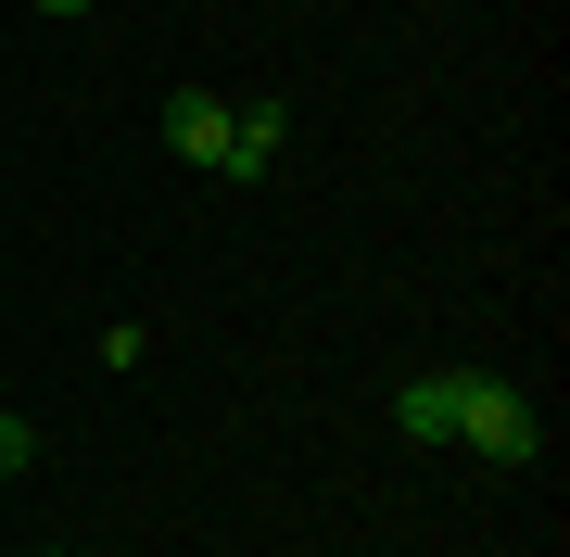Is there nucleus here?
Returning a JSON list of instances; mask_svg holds the SVG:
<instances>
[{
  "label": "nucleus",
  "mask_w": 570,
  "mask_h": 557,
  "mask_svg": "<svg viewBox=\"0 0 570 557\" xmlns=\"http://www.w3.org/2000/svg\"><path fill=\"white\" fill-rule=\"evenodd\" d=\"M393 418H406V444H456V368H444V380H406Z\"/></svg>",
  "instance_id": "nucleus-4"
},
{
  "label": "nucleus",
  "mask_w": 570,
  "mask_h": 557,
  "mask_svg": "<svg viewBox=\"0 0 570 557\" xmlns=\"http://www.w3.org/2000/svg\"><path fill=\"white\" fill-rule=\"evenodd\" d=\"M26 456H39V431H26L13 406H0V469H26Z\"/></svg>",
  "instance_id": "nucleus-5"
},
{
  "label": "nucleus",
  "mask_w": 570,
  "mask_h": 557,
  "mask_svg": "<svg viewBox=\"0 0 570 557\" xmlns=\"http://www.w3.org/2000/svg\"><path fill=\"white\" fill-rule=\"evenodd\" d=\"M279 140H292V115H279V102H242V115H228L216 178H266V166H279Z\"/></svg>",
  "instance_id": "nucleus-3"
},
{
  "label": "nucleus",
  "mask_w": 570,
  "mask_h": 557,
  "mask_svg": "<svg viewBox=\"0 0 570 557\" xmlns=\"http://www.w3.org/2000/svg\"><path fill=\"white\" fill-rule=\"evenodd\" d=\"M456 444H469V456H494V469H532V456H546V418L520 406V380L456 368Z\"/></svg>",
  "instance_id": "nucleus-1"
},
{
  "label": "nucleus",
  "mask_w": 570,
  "mask_h": 557,
  "mask_svg": "<svg viewBox=\"0 0 570 557\" xmlns=\"http://www.w3.org/2000/svg\"><path fill=\"white\" fill-rule=\"evenodd\" d=\"M39 13H89V0H39Z\"/></svg>",
  "instance_id": "nucleus-6"
},
{
  "label": "nucleus",
  "mask_w": 570,
  "mask_h": 557,
  "mask_svg": "<svg viewBox=\"0 0 570 557\" xmlns=\"http://www.w3.org/2000/svg\"><path fill=\"white\" fill-rule=\"evenodd\" d=\"M165 152H178V166H216L228 152V102L216 89H178V102H165Z\"/></svg>",
  "instance_id": "nucleus-2"
}]
</instances>
